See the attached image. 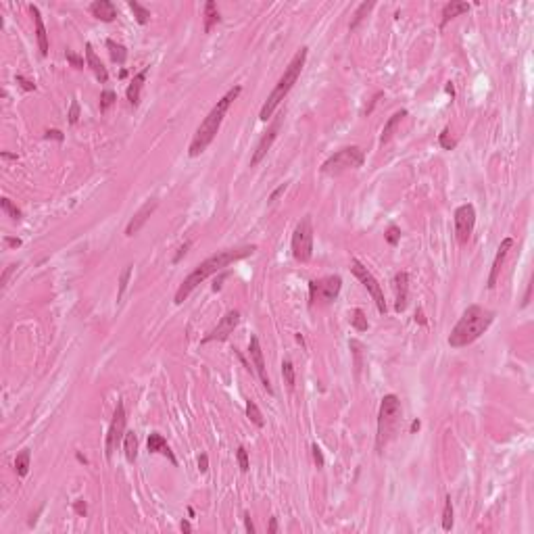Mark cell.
<instances>
[{
	"mask_svg": "<svg viewBox=\"0 0 534 534\" xmlns=\"http://www.w3.org/2000/svg\"><path fill=\"white\" fill-rule=\"evenodd\" d=\"M255 251H257L255 244H244V247H236V249H223V251H219V253H215L211 257H207L204 261H200L190 273L186 275L184 282L180 284V288L176 290V299H174L176 305H182L188 297L192 295V290L198 284H202L207 278H211L213 273L223 271L228 265H232V263H236L240 259H247V257H251Z\"/></svg>",
	"mask_w": 534,
	"mask_h": 534,
	"instance_id": "6da1fadb",
	"label": "cell"
},
{
	"mask_svg": "<svg viewBox=\"0 0 534 534\" xmlns=\"http://www.w3.org/2000/svg\"><path fill=\"white\" fill-rule=\"evenodd\" d=\"M240 92H242V86H234L232 90H228L217 100V105L209 111V115L202 119V124L198 126L192 142H190V148H188V154H190V157H198V154H202L207 148H209V144L215 140V136H217V132H219V128L223 124V117H226L230 105L240 96Z\"/></svg>",
	"mask_w": 534,
	"mask_h": 534,
	"instance_id": "7a4b0ae2",
	"label": "cell"
},
{
	"mask_svg": "<svg viewBox=\"0 0 534 534\" xmlns=\"http://www.w3.org/2000/svg\"><path fill=\"white\" fill-rule=\"evenodd\" d=\"M492 321H495V311H490V309L482 307V305H470L459 317V321L455 323V328L451 330L449 344L453 349L468 347V344L476 342L490 328Z\"/></svg>",
	"mask_w": 534,
	"mask_h": 534,
	"instance_id": "3957f363",
	"label": "cell"
},
{
	"mask_svg": "<svg viewBox=\"0 0 534 534\" xmlns=\"http://www.w3.org/2000/svg\"><path fill=\"white\" fill-rule=\"evenodd\" d=\"M307 53H309V48L307 46H301L295 57H292V61L288 63V67L284 69V75L278 79V84H275V88L271 90V94L267 96V100L263 102V107H261V113H259V119L261 121H267V119L275 113V109H278V105L286 98V94L292 90V86L297 84V79L301 77V71H303V67H305V61H307Z\"/></svg>",
	"mask_w": 534,
	"mask_h": 534,
	"instance_id": "277c9868",
	"label": "cell"
},
{
	"mask_svg": "<svg viewBox=\"0 0 534 534\" xmlns=\"http://www.w3.org/2000/svg\"><path fill=\"white\" fill-rule=\"evenodd\" d=\"M401 418H403L401 399L397 394H386L380 403V411H378V434H376V451L378 453H384L388 442L397 436Z\"/></svg>",
	"mask_w": 534,
	"mask_h": 534,
	"instance_id": "5b68a950",
	"label": "cell"
},
{
	"mask_svg": "<svg viewBox=\"0 0 534 534\" xmlns=\"http://www.w3.org/2000/svg\"><path fill=\"white\" fill-rule=\"evenodd\" d=\"M363 161H365L363 148H359V146H344L338 152H334L330 159L323 161L321 174L323 176H330V178H336V176H342L344 171L359 169L361 165H363Z\"/></svg>",
	"mask_w": 534,
	"mask_h": 534,
	"instance_id": "8992f818",
	"label": "cell"
},
{
	"mask_svg": "<svg viewBox=\"0 0 534 534\" xmlns=\"http://www.w3.org/2000/svg\"><path fill=\"white\" fill-rule=\"evenodd\" d=\"M292 257L301 263H309L313 257V221L311 215H305L292 234Z\"/></svg>",
	"mask_w": 534,
	"mask_h": 534,
	"instance_id": "52a82bcc",
	"label": "cell"
},
{
	"mask_svg": "<svg viewBox=\"0 0 534 534\" xmlns=\"http://www.w3.org/2000/svg\"><path fill=\"white\" fill-rule=\"evenodd\" d=\"M351 271L355 273V278L363 284L367 288V292L372 295L376 307H378V311H380L382 315L386 313V301H384V292H382V286L378 284V280L374 278V273L361 263L359 259H351Z\"/></svg>",
	"mask_w": 534,
	"mask_h": 534,
	"instance_id": "ba28073f",
	"label": "cell"
},
{
	"mask_svg": "<svg viewBox=\"0 0 534 534\" xmlns=\"http://www.w3.org/2000/svg\"><path fill=\"white\" fill-rule=\"evenodd\" d=\"M126 424H128V416H126V407H124V401L119 399L117 401V407H115V413H113V420H111V426H109V432H107V440H105V453H107V459L113 457L115 449L121 440L126 438Z\"/></svg>",
	"mask_w": 534,
	"mask_h": 534,
	"instance_id": "9c48e42d",
	"label": "cell"
},
{
	"mask_svg": "<svg viewBox=\"0 0 534 534\" xmlns=\"http://www.w3.org/2000/svg\"><path fill=\"white\" fill-rule=\"evenodd\" d=\"M340 288H342L340 275H325L321 280H311L309 282V299H311L309 305H315L317 301H323V303L336 301Z\"/></svg>",
	"mask_w": 534,
	"mask_h": 534,
	"instance_id": "30bf717a",
	"label": "cell"
},
{
	"mask_svg": "<svg viewBox=\"0 0 534 534\" xmlns=\"http://www.w3.org/2000/svg\"><path fill=\"white\" fill-rule=\"evenodd\" d=\"M476 226V209L474 204H461L455 209V236L459 244H466Z\"/></svg>",
	"mask_w": 534,
	"mask_h": 534,
	"instance_id": "8fae6325",
	"label": "cell"
},
{
	"mask_svg": "<svg viewBox=\"0 0 534 534\" xmlns=\"http://www.w3.org/2000/svg\"><path fill=\"white\" fill-rule=\"evenodd\" d=\"M282 126H284V115H278V117H275L273 121H271V126L267 128V132L261 136V140L257 142V148H255L253 157H251V167H257V165H259V163L265 159V154L269 152L271 144L275 142V138H278Z\"/></svg>",
	"mask_w": 534,
	"mask_h": 534,
	"instance_id": "7c38bea8",
	"label": "cell"
},
{
	"mask_svg": "<svg viewBox=\"0 0 534 534\" xmlns=\"http://www.w3.org/2000/svg\"><path fill=\"white\" fill-rule=\"evenodd\" d=\"M238 323H240V311L232 309V311H228L226 315H223V317L219 319V323L215 325V328L200 340V344L213 342V340H228L230 334H234V330H236V325H238Z\"/></svg>",
	"mask_w": 534,
	"mask_h": 534,
	"instance_id": "4fadbf2b",
	"label": "cell"
},
{
	"mask_svg": "<svg viewBox=\"0 0 534 534\" xmlns=\"http://www.w3.org/2000/svg\"><path fill=\"white\" fill-rule=\"evenodd\" d=\"M249 355H251V361H253V365H255L257 376L261 378L263 388H265L269 394H273V388H271V382H269V376H267V367H265V359H263L261 342H259V338H257L255 334H253L251 340H249Z\"/></svg>",
	"mask_w": 534,
	"mask_h": 534,
	"instance_id": "5bb4252c",
	"label": "cell"
},
{
	"mask_svg": "<svg viewBox=\"0 0 534 534\" xmlns=\"http://www.w3.org/2000/svg\"><path fill=\"white\" fill-rule=\"evenodd\" d=\"M157 207H159V200L157 198H150V200H146L140 209H138L136 213H134V217L130 219V223H128V228H126V236H136L138 232H140L144 226H146V221L150 219V215L157 211Z\"/></svg>",
	"mask_w": 534,
	"mask_h": 534,
	"instance_id": "9a60e30c",
	"label": "cell"
},
{
	"mask_svg": "<svg viewBox=\"0 0 534 534\" xmlns=\"http://www.w3.org/2000/svg\"><path fill=\"white\" fill-rule=\"evenodd\" d=\"M392 288H394V311L403 313L407 309V301H409V273L407 271L394 273Z\"/></svg>",
	"mask_w": 534,
	"mask_h": 534,
	"instance_id": "2e32d148",
	"label": "cell"
},
{
	"mask_svg": "<svg viewBox=\"0 0 534 534\" xmlns=\"http://www.w3.org/2000/svg\"><path fill=\"white\" fill-rule=\"evenodd\" d=\"M513 247V238H505L501 244H499V249H497V255H495V261H492V265H490V273H488V282H486V288L488 290H492L495 286H497V280H499V273H501V265H503V261H505V257H507V253H509V249Z\"/></svg>",
	"mask_w": 534,
	"mask_h": 534,
	"instance_id": "e0dca14e",
	"label": "cell"
},
{
	"mask_svg": "<svg viewBox=\"0 0 534 534\" xmlns=\"http://www.w3.org/2000/svg\"><path fill=\"white\" fill-rule=\"evenodd\" d=\"M146 446H148V453H161V455H165V457L171 461V466H178V459H176L174 451L169 449V444H167V440H165L163 434H159V432L148 434Z\"/></svg>",
	"mask_w": 534,
	"mask_h": 534,
	"instance_id": "ac0fdd59",
	"label": "cell"
},
{
	"mask_svg": "<svg viewBox=\"0 0 534 534\" xmlns=\"http://www.w3.org/2000/svg\"><path fill=\"white\" fill-rule=\"evenodd\" d=\"M90 13H92V17H96V19L105 21V23H111L117 19V7L111 3V0H94L90 5Z\"/></svg>",
	"mask_w": 534,
	"mask_h": 534,
	"instance_id": "d6986e66",
	"label": "cell"
},
{
	"mask_svg": "<svg viewBox=\"0 0 534 534\" xmlns=\"http://www.w3.org/2000/svg\"><path fill=\"white\" fill-rule=\"evenodd\" d=\"M86 63H88V67L92 69V73L96 75V79H98L100 84H107V81H109V71H107V67L102 65V61L96 57V53H94V48H92L90 42L86 44Z\"/></svg>",
	"mask_w": 534,
	"mask_h": 534,
	"instance_id": "ffe728a7",
	"label": "cell"
},
{
	"mask_svg": "<svg viewBox=\"0 0 534 534\" xmlns=\"http://www.w3.org/2000/svg\"><path fill=\"white\" fill-rule=\"evenodd\" d=\"M31 15H33V23H36V38H38V46H40V55L46 57L48 55V33H46V25L42 21V15H40V9L36 5L29 7Z\"/></svg>",
	"mask_w": 534,
	"mask_h": 534,
	"instance_id": "44dd1931",
	"label": "cell"
},
{
	"mask_svg": "<svg viewBox=\"0 0 534 534\" xmlns=\"http://www.w3.org/2000/svg\"><path fill=\"white\" fill-rule=\"evenodd\" d=\"M146 73H148V67H144L140 73H136V75H134L132 84L128 86V90H126V96H128V100H130V105H132V107H138V105H140V94H142V86H144V81H146Z\"/></svg>",
	"mask_w": 534,
	"mask_h": 534,
	"instance_id": "7402d4cb",
	"label": "cell"
},
{
	"mask_svg": "<svg viewBox=\"0 0 534 534\" xmlns=\"http://www.w3.org/2000/svg\"><path fill=\"white\" fill-rule=\"evenodd\" d=\"M470 11V5L468 3H457V0H451V3H446L442 7V19H440V27H444L451 19L459 17L461 13H468Z\"/></svg>",
	"mask_w": 534,
	"mask_h": 534,
	"instance_id": "603a6c76",
	"label": "cell"
},
{
	"mask_svg": "<svg viewBox=\"0 0 534 534\" xmlns=\"http://www.w3.org/2000/svg\"><path fill=\"white\" fill-rule=\"evenodd\" d=\"M407 115V111L405 109H401V111H397L394 113L388 121L384 124V128H382V136H380V142L382 144H386V142H390V138H392V134H394V130H397V126L401 124V119Z\"/></svg>",
	"mask_w": 534,
	"mask_h": 534,
	"instance_id": "cb8c5ba5",
	"label": "cell"
},
{
	"mask_svg": "<svg viewBox=\"0 0 534 534\" xmlns=\"http://www.w3.org/2000/svg\"><path fill=\"white\" fill-rule=\"evenodd\" d=\"M221 21L219 17V9L213 0H207L204 3V33H209L213 29V25H217Z\"/></svg>",
	"mask_w": 534,
	"mask_h": 534,
	"instance_id": "d4e9b609",
	"label": "cell"
},
{
	"mask_svg": "<svg viewBox=\"0 0 534 534\" xmlns=\"http://www.w3.org/2000/svg\"><path fill=\"white\" fill-rule=\"evenodd\" d=\"M107 48H109V57H111L113 63H117V65H124V63H126V59H128V50H126L124 44H119V42H115V40H107Z\"/></svg>",
	"mask_w": 534,
	"mask_h": 534,
	"instance_id": "484cf974",
	"label": "cell"
},
{
	"mask_svg": "<svg viewBox=\"0 0 534 534\" xmlns=\"http://www.w3.org/2000/svg\"><path fill=\"white\" fill-rule=\"evenodd\" d=\"M29 463H31V453L29 449H23L19 455L15 457V472L19 478H25L29 474Z\"/></svg>",
	"mask_w": 534,
	"mask_h": 534,
	"instance_id": "4316f807",
	"label": "cell"
},
{
	"mask_svg": "<svg viewBox=\"0 0 534 534\" xmlns=\"http://www.w3.org/2000/svg\"><path fill=\"white\" fill-rule=\"evenodd\" d=\"M124 453H126V459L130 463L136 461L138 457V436L136 432H126V438H124Z\"/></svg>",
	"mask_w": 534,
	"mask_h": 534,
	"instance_id": "83f0119b",
	"label": "cell"
},
{
	"mask_svg": "<svg viewBox=\"0 0 534 534\" xmlns=\"http://www.w3.org/2000/svg\"><path fill=\"white\" fill-rule=\"evenodd\" d=\"M247 416H249V420L257 426V428H263L265 426V420H263V413H261V409L257 407V403L255 401H247Z\"/></svg>",
	"mask_w": 534,
	"mask_h": 534,
	"instance_id": "f1b7e54d",
	"label": "cell"
},
{
	"mask_svg": "<svg viewBox=\"0 0 534 534\" xmlns=\"http://www.w3.org/2000/svg\"><path fill=\"white\" fill-rule=\"evenodd\" d=\"M128 7L134 11L136 21L140 23V25H146V23L150 21V11H148V9H144L140 3H136V0H130V3H128Z\"/></svg>",
	"mask_w": 534,
	"mask_h": 534,
	"instance_id": "f546056e",
	"label": "cell"
},
{
	"mask_svg": "<svg viewBox=\"0 0 534 534\" xmlns=\"http://www.w3.org/2000/svg\"><path fill=\"white\" fill-rule=\"evenodd\" d=\"M451 528H453V501H451V495H446L444 509H442V530L449 532Z\"/></svg>",
	"mask_w": 534,
	"mask_h": 534,
	"instance_id": "4dcf8cb0",
	"label": "cell"
},
{
	"mask_svg": "<svg viewBox=\"0 0 534 534\" xmlns=\"http://www.w3.org/2000/svg\"><path fill=\"white\" fill-rule=\"evenodd\" d=\"M374 5H376V3H363V5H359V9L355 11V17H353V21H351V25H349V29H351V31L359 27V23H361V21L365 19V15H367V13H369V11L374 9Z\"/></svg>",
	"mask_w": 534,
	"mask_h": 534,
	"instance_id": "1f68e13d",
	"label": "cell"
},
{
	"mask_svg": "<svg viewBox=\"0 0 534 534\" xmlns=\"http://www.w3.org/2000/svg\"><path fill=\"white\" fill-rule=\"evenodd\" d=\"M132 269H134V265H132V263H128V265L124 267L121 275H119V290H117V301H121V299H124V295H126V288H128V284H130V275H132Z\"/></svg>",
	"mask_w": 534,
	"mask_h": 534,
	"instance_id": "d6a6232c",
	"label": "cell"
},
{
	"mask_svg": "<svg viewBox=\"0 0 534 534\" xmlns=\"http://www.w3.org/2000/svg\"><path fill=\"white\" fill-rule=\"evenodd\" d=\"M282 376H284V382H286V386L292 390L295 388V365H292V361L290 359H284L282 361Z\"/></svg>",
	"mask_w": 534,
	"mask_h": 534,
	"instance_id": "836d02e7",
	"label": "cell"
},
{
	"mask_svg": "<svg viewBox=\"0 0 534 534\" xmlns=\"http://www.w3.org/2000/svg\"><path fill=\"white\" fill-rule=\"evenodd\" d=\"M351 325H353V328H355L357 332H365V330L369 328V323H367V317H365V313L361 311V309H355V311H353V317H351Z\"/></svg>",
	"mask_w": 534,
	"mask_h": 534,
	"instance_id": "e575fe53",
	"label": "cell"
},
{
	"mask_svg": "<svg viewBox=\"0 0 534 534\" xmlns=\"http://www.w3.org/2000/svg\"><path fill=\"white\" fill-rule=\"evenodd\" d=\"M0 207H3V211H5L11 219H15V221H19V219H21V211L11 202V198H3V200H0Z\"/></svg>",
	"mask_w": 534,
	"mask_h": 534,
	"instance_id": "d590c367",
	"label": "cell"
},
{
	"mask_svg": "<svg viewBox=\"0 0 534 534\" xmlns=\"http://www.w3.org/2000/svg\"><path fill=\"white\" fill-rule=\"evenodd\" d=\"M438 144H440L444 150H453V148L457 146V142H455L453 138H451V132H449V128H444V130L438 134Z\"/></svg>",
	"mask_w": 534,
	"mask_h": 534,
	"instance_id": "8d00e7d4",
	"label": "cell"
},
{
	"mask_svg": "<svg viewBox=\"0 0 534 534\" xmlns=\"http://www.w3.org/2000/svg\"><path fill=\"white\" fill-rule=\"evenodd\" d=\"M115 100H117V94L113 90H102L100 92V113H105Z\"/></svg>",
	"mask_w": 534,
	"mask_h": 534,
	"instance_id": "74e56055",
	"label": "cell"
},
{
	"mask_svg": "<svg viewBox=\"0 0 534 534\" xmlns=\"http://www.w3.org/2000/svg\"><path fill=\"white\" fill-rule=\"evenodd\" d=\"M236 459H238V466H240V472H249V468H251V463H249V453H247V449L244 446H238L236 449Z\"/></svg>",
	"mask_w": 534,
	"mask_h": 534,
	"instance_id": "f35d334b",
	"label": "cell"
},
{
	"mask_svg": "<svg viewBox=\"0 0 534 534\" xmlns=\"http://www.w3.org/2000/svg\"><path fill=\"white\" fill-rule=\"evenodd\" d=\"M65 59H67L69 65L75 67V69H84L86 65H88V63L84 61V57H79L77 53H73V50H65Z\"/></svg>",
	"mask_w": 534,
	"mask_h": 534,
	"instance_id": "ab89813d",
	"label": "cell"
},
{
	"mask_svg": "<svg viewBox=\"0 0 534 534\" xmlns=\"http://www.w3.org/2000/svg\"><path fill=\"white\" fill-rule=\"evenodd\" d=\"M399 240H401V228L399 226H388V230H386V242L390 244V247H397L399 244Z\"/></svg>",
	"mask_w": 534,
	"mask_h": 534,
	"instance_id": "60d3db41",
	"label": "cell"
},
{
	"mask_svg": "<svg viewBox=\"0 0 534 534\" xmlns=\"http://www.w3.org/2000/svg\"><path fill=\"white\" fill-rule=\"evenodd\" d=\"M69 124L71 126H75L77 124V119H79V102H77V98H73L71 100V107H69Z\"/></svg>",
	"mask_w": 534,
	"mask_h": 534,
	"instance_id": "b9f144b4",
	"label": "cell"
},
{
	"mask_svg": "<svg viewBox=\"0 0 534 534\" xmlns=\"http://www.w3.org/2000/svg\"><path fill=\"white\" fill-rule=\"evenodd\" d=\"M15 81L19 84L25 92H33V90H36V84H33V81H29V79H25L23 75H15Z\"/></svg>",
	"mask_w": 534,
	"mask_h": 534,
	"instance_id": "7bdbcfd3",
	"label": "cell"
},
{
	"mask_svg": "<svg viewBox=\"0 0 534 534\" xmlns=\"http://www.w3.org/2000/svg\"><path fill=\"white\" fill-rule=\"evenodd\" d=\"M190 247H192V242H190V240H186V242H184V244L178 249V253H176V257H174V261H171V263H174V265H178V263L182 261V257L188 253V249H190Z\"/></svg>",
	"mask_w": 534,
	"mask_h": 534,
	"instance_id": "ee69618b",
	"label": "cell"
},
{
	"mask_svg": "<svg viewBox=\"0 0 534 534\" xmlns=\"http://www.w3.org/2000/svg\"><path fill=\"white\" fill-rule=\"evenodd\" d=\"M73 511H75L77 515H81V518H84V515L88 513V503H86L84 499H77V501H73Z\"/></svg>",
	"mask_w": 534,
	"mask_h": 534,
	"instance_id": "f6af8a7d",
	"label": "cell"
},
{
	"mask_svg": "<svg viewBox=\"0 0 534 534\" xmlns=\"http://www.w3.org/2000/svg\"><path fill=\"white\" fill-rule=\"evenodd\" d=\"M311 451H313V461H315V466H317V468H323V463H325V461H323V453H321V449H319L317 444H313V446H311Z\"/></svg>",
	"mask_w": 534,
	"mask_h": 534,
	"instance_id": "bcb514c9",
	"label": "cell"
},
{
	"mask_svg": "<svg viewBox=\"0 0 534 534\" xmlns=\"http://www.w3.org/2000/svg\"><path fill=\"white\" fill-rule=\"evenodd\" d=\"M44 138H48V140H50V138H53V140H59V142H63V140H65V136H63V132H61V130H48V132L44 134Z\"/></svg>",
	"mask_w": 534,
	"mask_h": 534,
	"instance_id": "7dc6e473",
	"label": "cell"
},
{
	"mask_svg": "<svg viewBox=\"0 0 534 534\" xmlns=\"http://www.w3.org/2000/svg\"><path fill=\"white\" fill-rule=\"evenodd\" d=\"M198 470H200L202 474H204L207 470H209V455H207V453H202V455L198 457Z\"/></svg>",
	"mask_w": 534,
	"mask_h": 534,
	"instance_id": "c3c4849f",
	"label": "cell"
},
{
	"mask_svg": "<svg viewBox=\"0 0 534 534\" xmlns=\"http://www.w3.org/2000/svg\"><path fill=\"white\" fill-rule=\"evenodd\" d=\"M242 518H244V528H247V532H249V534H255V526H253V520H251V513L244 511V513H242Z\"/></svg>",
	"mask_w": 534,
	"mask_h": 534,
	"instance_id": "681fc988",
	"label": "cell"
},
{
	"mask_svg": "<svg viewBox=\"0 0 534 534\" xmlns=\"http://www.w3.org/2000/svg\"><path fill=\"white\" fill-rule=\"evenodd\" d=\"M286 186H288V184H280V186H278V188H275V190H273V192L269 194V198H267V200H269V202H273L275 198H278V196H280V194H282V192L286 190Z\"/></svg>",
	"mask_w": 534,
	"mask_h": 534,
	"instance_id": "f907efd6",
	"label": "cell"
},
{
	"mask_svg": "<svg viewBox=\"0 0 534 534\" xmlns=\"http://www.w3.org/2000/svg\"><path fill=\"white\" fill-rule=\"evenodd\" d=\"M5 242H7L9 247H15V249H17V247H21V240H19V238H11V236H5Z\"/></svg>",
	"mask_w": 534,
	"mask_h": 534,
	"instance_id": "816d5d0a",
	"label": "cell"
},
{
	"mask_svg": "<svg viewBox=\"0 0 534 534\" xmlns=\"http://www.w3.org/2000/svg\"><path fill=\"white\" fill-rule=\"evenodd\" d=\"M226 278H228V271H223V273L219 275V280H217V282L213 284V292H217V290H221V286H223L221 282H223V280H226Z\"/></svg>",
	"mask_w": 534,
	"mask_h": 534,
	"instance_id": "f5cc1de1",
	"label": "cell"
},
{
	"mask_svg": "<svg viewBox=\"0 0 534 534\" xmlns=\"http://www.w3.org/2000/svg\"><path fill=\"white\" fill-rule=\"evenodd\" d=\"M420 428H422V422H420V420H413L411 426H409V432H411V434H416V432H420Z\"/></svg>",
	"mask_w": 534,
	"mask_h": 534,
	"instance_id": "db71d44e",
	"label": "cell"
},
{
	"mask_svg": "<svg viewBox=\"0 0 534 534\" xmlns=\"http://www.w3.org/2000/svg\"><path fill=\"white\" fill-rule=\"evenodd\" d=\"M530 295H532V284H528V288H526V295H524V301H522V309L528 307V303H530Z\"/></svg>",
	"mask_w": 534,
	"mask_h": 534,
	"instance_id": "11a10c76",
	"label": "cell"
},
{
	"mask_svg": "<svg viewBox=\"0 0 534 534\" xmlns=\"http://www.w3.org/2000/svg\"><path fill=\"white\" fill-rule=\"evenodd\" d=\"M267 532H269V534H275V532H278V520H275V518L269 520V528H267Z\"/></svg>",
	"mask_w": 534,
	"mask_h": 534,
	"instance_id": "9f6ffc18",
	"label": "cell"
},
{
	"mask_svg": "<svg viewBox=\"0 0 534 534\" xmlns=\"http://www.w3.org/2000/svg\"><path fill=\"white\" fill-rule=\"evenodd\" d=\"M13 269H17V265H9V267L5 269V273H3V286L7 284V280H9V275H11V271H13Z\"/></svg>",
	"mask_w": 534,
	"mask_h": 534,
	"instance_id": "6f0895ef",
	"label": "cell"
},
{
	"mask_svg": "<svg viewBox=\"0 0 534 534\" xmlns=\"http://www.w3.org/2000/svg\"><path fill=\"white\" fill-rule=\"evenodd\" d=\"M416 321H418V323H422V325H426V323H428V321H426V317H424V311H422V309H418V311H416Z\"/></svg>",
	"mask_w": 534,
	"mask_h": 534,
	"instance_id": "680465c9",
	"label": "cell"
},
{
	"mask_svg": "<svg viewBox=\"0 0 534 534\" xmlns=\"http://www.w3.org/2000/svg\"><path fill=\"white\" fill-rule=\"evenodd\" d=\"M380 96H382V92H378V94H376V96L372 98V105H369V107L365 109V115H369V113H372V109L376 107V102H378V98H380Z\"/></svg>",
	"mask_w": 534,
	"mask_h": 534,
	"instance_id": "91938a15",
	"label": "cell"
},
{
	"mask_svg": "<svg viewBox=\"0 0 534 534\" xmlns=\"http://www.w3.org/2000/svg\"><path fill=\"white\" fill-rule=\"evenodd\" d=\"M180 528H182V532H186V534H188V532H190V530H192V526H190V522H188V520H182V524H180Z\"/></svg>",
	"mask_w": 534,
	"mask_h": 534,
	"instance_id": "94428289",
	"label": "cell"
},
{
	"mask_svg": "<svg viewBox=\"0 0 534 534\" xmlns=\"http://www.w3.org/2000/svg\"><path fill=\"white\" fill-rule=\"evenodd\" d=\"M444 90H446V94H451V98L455 96V88H453V84H451V81L446 84V88H444Z\"/></svg>",
	"mask_w": 534,
	"mask_h": 534,
	"instance_id": "6125c7cd",
	"label": "cell"
},
{
	"mask_svg": "<svg viewBox=\"0 0 534 534\" xmlns=\"http://www.w3.org/2000/svg\"><path fill=\"white\" fill-rule=\"evenodd\" d=\"M3 157H5V159H15V161H17V154H11V152H3Z\"/></svg>",
	"mask_w": 534,
	"mask_h": 534,
	"instance_id": "be15d7a7",
	"label": "cell"
},
{
	"mask_svg": "<svg viewBox=\"0 0 534 534\" xmlns=\"http://www.w3.org/2000/svg\"><path fill=\"white\" fill-rule=\"evenodd\" d=\"M75 457H77V461H81V463H88V459H86L81 453H75Z\"/></svg>",
	"mask_w": 534,
	"mask_h": 534,
	"instance_id": "e7e4bbea",
	"label": "cell"
}]
</instances>
